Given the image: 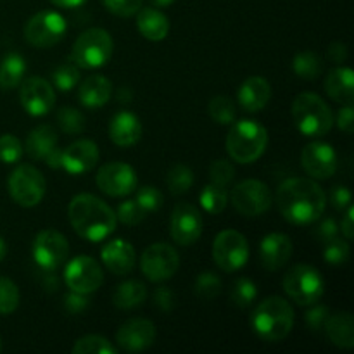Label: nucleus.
Returning <instances> with one entry per match:
<instances>
[{
    "label": "nucleus",
    "mask_w": 354,
    "mask_h": 354,
    "mask_svg": "<svg viewBox=\"0 0 354 354\" xmlns=\"http://www.w3.org/2000/svg\"><path fill=\"white\" fill-rule=\"evenodd\" d=\"M137 28L151 41H161L169 33V19L156 7H145L137 12Z\"/></svg>",
    "instance_id": "c85d7f7f"
},
{
    "label": "nucleus",
    "mask_w": 354,
    "mask_h": 354,
    "mask_svg": "<svg viewBox=\"0 0 354 354\" xmlns=\"http://www.w3.org/2000/svg\"><path fill=\"white\" fill-rule=\"evenodd\" d=\"M142 2L144 0H102L109 12L121 17H130L137 14L142 9Z\"/></svg>",
    "instance_id": "de8ad7c7"
},
{
    "label": "nucleus",
    "mask_w": 354,
    "mask_h": 354,
    "mask_svg": "<svg viewBox=\"0 0 354 354\" xmlns=\"http://www.w3.org/2000/svg\"><path fill=\"white\" fill-rule=\"evenodd\" d=\"M209 178L211 183L227 187L235 178V168L227 159H216L209 166Z\"/></svg>",
    "instance_id": "a18cd8bd"
},
{
    "label": "nucleus",
    "mask_w": 354,
    "mask_h": 354,
    "mask_svg": "<svg viewBox=\"0 0 354 354\" xmlns=\"http://www.w3.org/2000/svg\"><path fill=\"white\" fill-rule=\"evenodd\" d=\"M346 209L348 211H346L344 218H342L341 221V232L342 235H344L346 241H351L354 237V207L349 204Z\"/></svg>",
    "instance_id": "4d7b16f0"
},
{
    "label": "nucleus",
    "mask_w": 354,
    "mask_h": 354,
    "mask_svg": "<svg viewBox=\"0 0 354 354\" xmlns=\"http://www.w3.org/2000/svg\"><path fill=\"white\" fill-rule=\"evenodd\" d=\"M73 354H116L118 349L102 335H85L78 339L71 349Z\"/></svg>",
    "instance_id": "72a5a7b5"
},
{
    "label": "nucleus",
    "mask_w": 354,
    "mask_h": 354,
    "mask_svg": "<svg viewBox=\"0 0 354 354\" xmlns=\"http://www.w3.org/2000/svg\"><path fill=\"white\" fill-rule=\"evenodd\" d=\"M68 24L55 10H41L31 16L24 24V38L30 45L38 48L54 47L64 38Z\"/></svg>",
    "instance_id": "1a4fd4ad"
},
{
    "label": "nucleus",
    "mask_w": 354,
    "mask_h": 354,
    "mask_svg": "<svg viewBox=\"0 0 354 354\" xmlns=\"http://www.w3.org/2000/svg\"><path fill=\"white\" fill-rule=\"evenodd\" d=\"M324 330L330 342L337 348L351 349L354 346V318L349 311H337L328 315Z\"/></svg>",
    "instance_id": "a878e982"
},
{
    "label": "nucleus",
    "mask_w": 354,
    "mask_h": 354,
    "mask_svg": "<svg viewBox=\"0 0 354 354\" xmlns=\"http://www.w3.org/2000/svg\"><path fill=\"white\" fill-rule=\"evenodd\" d=\"M145 211L138 206L137 201H124V203L120 204L116 211V218L121 221V223L128 225V227H133V225H138L145 218Z\"/></svg>",
    "instance_id": "49530a36"
},
{
    "label": "nucleus",
    "mask_w": 354,
    "mask_h": 354,
    "mask_svg": "<svg viewBox=\"0 0 354 354\" xmlns=\"http://www.w3.org/2000/svg\"><path fill=\"white\" fill-rule=\"evenodd\" d=\"M351 254V248L346 239L334 237L332 241L325 242L324 248V259L330 265H344Z\"/></svg>",
    "instance_id": "79ce46f5"
},
{
    "label": "nucleus",
    "mask_w": 354,
    "mask_h": 354,
    "mask_svg": "<svg viewBox=\"0 0 354 354\" xmlns=\"http://www.w3.org/2000/svg\"><path fill=\"white\" fill-rule=\"evenodd\" d=\"M100 258H102L104 266L109 270L114 275H128L131 270L135 268V249L130 242L123 241V239H116V241L107 242L100 251Z\"/></svg>",
    "instance_id": "4be33fe9"
},
{
    "label": "nucleus",
    "mask_w": 354,
    "mask_h": 354,
    "mask_svg": "<svg viewBox=\"0 0 354 354\" xmlns=\"http://www.w3.org/2000/svg\"><path fill=\"white\" fill-rule=\"evenodd\" d=\"M135 201H137L138 206H140L145 213H152V211H158L159 207L162 206V194L158 187L145 185L137 190Z\"/></svg>",
    "instance_id": "c03bdc74"
},
{
    "label": "nucleus",
    "mask_w": 354,
    "mask_h": 354,
    "mask_svg": "<svg viewBox=\"0 0 354 354\" xmlns=\"http://www.w3.org/2000/svg\"><path fill=\"white\" fill-rule=\"evenodd\" d=\"M156 341V325L147 318L124 322L116 332V342L123 351L138 353L151 348Z\"/></svg>",
    "instance_id": "6ab92c4d"
},
{
    "label": "nucleus",
    "mask_w": 354,
    "mask_h": 354,
    "mask_svg": "<svg viewBox=\"0 0 354 354\" xmlns=\"http://www.w3.org/2000/svg\"><path fill=\"white\" fill-rule=\"evenodd\" d=\"M194 292L199 299L213 301L214 297L220 296L221 292V280L220 277L214 275L213 272H203L196 280Z\"/></svg>",
    "instance_id": "ea45409f"
},
{
    "label": "nucleus",
    "mask_w": 354,
    "mask_h": 354,
    "mask_svg": "<svg viewBox=\"0 0 354 354\" xmlns=\"http://www.w3.org/2000/svg\"><path fill=\"white\" fill-rule=\"evenodd\" d=\"M283 290L299 306H313L325 292L324 277L310 265H296L283 277Z\"/></svg>",
    "instance_id": "0eeeda50"
},
{
    "label": "nucleus",
    "mask_w": 354,
    "mask_h": 354,
    "mask_svg": "<svg viewBox=\"0 0 354 354\" xmlns=\"http://www.w3.org/2000/svg\"><path fill=\"white\" fill-rule=\"evenodd\" d=\"M113 95V85L102 75H93L83 80L78 86V100L88 109H99L106 106Z\"/></svg>",
    "instance_id": "393cba45"
},
{
    "label": "nucleus",
    "mask_w": 354,
    "mask_h": 354,
    "mask_svg": "<svg viewBox=\"0 0 354 354\" xmlns=\"http://www.w3.org/2000/svg\"><path fill=\"white\" fill-rule=\"evenodd\" d=\"M353 194L346 185H335L330 190V203L335 209L342 211L351 204Z\"/></svg>",
    "instance_id": "3c124183"
},
{
    "label": "nucleus",
    "mask_w": 354,
    "mask_h": 354,
    "mask_svg": "<svg viewBox=\"0 0 354 354\" xmlns=\"http://www.w3.org/2000/svg\"><path fill=\"white\" fill-rule=\"evenodd\" d=\"M301 165L313 180H327L337 171V154L325 142H311L301 152Z\"/></svg>",
    "instance_id": "a211bd4d"
},
{
    "label": "nucleus",
    "mask_w": 354,
    "mask_h": 354,
    "mask_svg": "<svg viewBox=\"0 0 354 354\" xmlns=\"http://www.w3.org/2000/svg\"><path fill=\"white\" fill-rule=\"evenodd\" d=\"M292 306L280 296L266 297L251 315L252 332L265 342H280L290 334L294 327Z\"/></svg>",
    "instance_id": "7ed1b4c3"
},
{
    "label": "nucleus",
    "mask_w": 354,
    "mask_h": 354,
    "mask_svg": "<svg viewBox=\"0 0 354 354\" xmlns=\"http://www.w3.org/2000/svg\"><path fill=\"white\" fill-rule=\"evenodd\" d=\"M113 38L102 28H90L75 40L71 48V61L80 69H97L107 64L113 55Z\"/></svg>",
    "instance_id": "423d86ee"
},
{
    "label": "nucleus",
    "mask_w": 354,
    "mask_h": 354,
    "mask_svg": "<svg viewBox=\"0 0 354 354\" xmlns=\"http://www.w3.org/2000/svg\"><path fill=\"white\" fill-rule=\"evenodd\" d=\"M292 241L286 234H268L259 245V261L268 272H279L292 256Z\"/></svg>",
    "instance_id": "412c9836"
},
{
    "label": "nucleus",
    "mask_w": 354,
    "mask_h": 354,
    "mask_svg": "<svg viewBox=\"0 0 354 354\" xmlns=\"http://www.w3.org/2000/svg\"><path fill=\"white\" fill-rule=\"evenodd\" d=\"M23 156V144L14 135L6 133L0 137V161L6 165H14Z\"/></svg>",
    "instance_id": "37998d69"
},
{
    "label": "nucleus",
    "mask_w": 354,
    "mask_h": 354,
    "mask_svg": "<svg viewBox=\"0 0 354 354\" xmlns=\"http://www.w3.org/2000/svg\"><path fill=\"white\" fill-rule=\"evenodd\" d=\"M7 254V245H6V241H3L2 237H0V263L3 261V258H6Z\"/></svg>",
    "instance_id": "e2e57ef3"
},
{
    "label": "nucleus",
    "mask_w": 354,
    "mask_h": 354,
    "mask_svg": "<svg viewBox=\"0 0 354 354\" xmlns=\"http://www.w3.org/2000/svg\"><path fill=\"white\" fill-rule=\"evenodd\" d=\"M292 69L299 78L311 82V80H317L322 76V73H324V61L315 52L304 50L294 55Z\"/></svg>",
    "instance_id": "2f4dec72"
},
{
    "label": "nucleus",
    "mask_w": 354,
    "mask_h": 354,
    "mask_svg": "<svg viewBox=\"0 0 354 354\" xmlns=\"http://www.w3.org/2000/svg\"><path fill=\"white\" fill-rule=\"evenodd\" d=\"M149 2H151L154 7H168L171 6L175 0H149Z\"/></svg>",
    "instance_id": "680f3d73"
},
{
    "label": "nucleus",
    "mask_w": 354,
    "mask_h": 354,
    "mask_svg": "<svg viewBox=\"0 0 354 354\" xmlns=\"http://www.w3.org/2000/svg\"><path fill=\"white\" fill-rule=\"evenodd\" d=\"M73 230L90 242H100L116 230L118 218L109 204L92 194H78L68 207Z\"/></svg>",
    "instance_id": "f03ea898"
},
{
    "label": "nucleus",
    "mask_w": 354,
    "mask_h": 354,
    "mask_svg": "<svg viewBox=\"0 0 354 354\" xmlns=\"http://www.w3.org/2000/svg\"><path fill=\"white\" fill-rule=\"evenodd\" d=\"M50 2L62 9H76V7H82L86 0H50Z\"/></svg>",
    "instance_id": "bf43d9fd"
},
{
    "label": "nucleus",
    "mask_w": 354,
    "mask_h": 354,
    "mask_svg": "<svg viewBox=\"0 0 354 354\" xmlns=\"http://www.w3.org/2000/svg\"><path fill=\"white\" fill-rule=\"evenodd\" d=\"M7 189L17 206L33 207L41 203L47 190V182L40 169L31 165H21L10 173Z\"/></svg>",
    "instance_id": "6e6552de"
},
{
    "label": "nucleus",
    "mask_w": 354,
    "mask_h": 354,
    "mask_svg": "<svg viewBox=\"0 0 354 354\" xmlns=\"http://www.w3.org/2000/svg\"><path fill=\"white\" fill-rule=\"evenodd\" d=\"M180 258L173 245L156 242L149 245L140 258V270L151 282H165L178 272Z\"/></svg>",
    "instance_id": "f8f14e48"
},
{
    "label": "nucleus",
    "mask_w": 354,
    "mask_h": 354,
    "mask_svg": "<svg viewBox=\"0 0 354 354\" xmlns=\"http://www.w3.org/2000/svg\"><path fill=\"white\" fill-rule=\"evenodd\" d=\"M131 92L130 90H127V88H121L120 92H118V100H121V102H130L131 100Z\"/></svg>",
    "instance_id": "052dcab7"
},
{
    "label": "nucleus",
    "mask_w": 354,
    "mask_h": 354,
    "mask_svg": "<svg viewBox=\"0 0 354 354\" xmlns=\"http://www.w3.org/2000/svg\"><path fill=\"white\" fill-rule=\"evenodd\" d=\"M31 252H33V259L38 268L44 272H55L64 265L69 256L68 239L52 228L41 230L35 237Z\"/></svg>",
    "instance_id": "ddd939ff"
},
{
    "label": "nucleus",
    "mask_w": 354,
    "mask_h": 354,
    "mask_svg": "<svg viewBox=\"0 0 354 354\" xmlns=\"http://www.w3.org/2000/svg\"><path fill=\"white\" fill-rule=\"evenodd\" d=\"M292 120L306 137H324L334 127V113L317 93L304 92L294 99Z\"/></svg>",
    "instance_id": "39448f33"
},
{
    "label": "nucleus",
    "mask_w": 354,
    "mask_h": 354,
    "mask_svg": "<svg viewBox=\"0 0 354 354\" xmlns=\"http://www.w3.org/2000/svg\"><path fill=\"white\" fill-rule=\"evenodd\" d=\"M147 299V287L140 280H127L120 283L113 292V303L121 310H131L140 306Z\"/></svg>",
    "instance_id": "c756f323"
},
{
    "label": "nucleus",
    "mask_w": 354,
    "mask_h": 354,
    "mask_svg": "<svg viewBox=\"0 0 354 354\" xmlns=\"http://www.w3.org/2000/svg\"><path fill=\"white\" fill-rule=\"evenodd\" d=\"M201 206L207 211L209 214H220L223 213L225 207L228 204V192L227 187L216 185V183H209L204 187L199 194Z\"/></svg>",
    "instance_id": "473e14b6"
},
{
    "label": "nucleus",
    "mask_w": 354,
    "mask_h": 354,
    "mask_svg": "<svg viewBox=\"0 0 354 354\" xmlns=\"http://www.w3.org/2000/svg\"><path fill=\"white\" fill-rule=\"evenodd\" d=\"M280 214L292 225H310L318 221L327 207V196L313 178H289L277 190Z\"/></svg>",
    "instance_id": "f257e3e1"
},
{
    "label": "nucleus",
    "mask_w": 354,
    "mask_h": 354,
    "mask_svg": "<svg viewBox=\"0 0 354 354\" xmlns=\"http://www.w3.org/2000/svg\"><path fill=\"white\" fill-rule=\"evenodd\" d=\"M64 308L69 315H80L88 308V297L86 294H78V292H69L64 297Z\"/></svg>",
    "instance_id": "8fccbe9b"
},
{
    "label": "nucleus",
    "mask_w": 354,
    "mask_h": 354,
    "mask_svg": "<svg viewBox=\"0 0 354 354\" xmlns=\"http://www.w3.org/2000/svg\"><path fill=\"white\" fill-rule=\"evenodd\" d=\"M57 124L66 135H78L85 130V116L75 107H61L57 111Z\"/></svg>",
    "instance_id": "58836bf2"
},
{
    "label": "nucleus",
    "mask_w": 354,
    "mask_h": 354,
    "mask_svg": "<svg viewBox=\"0 0 354 354\" xmlns=\"http://www.w3.org/2000/svg\"><path fill=\"white\" fill-rule=\"evenodd\" d=\"M249 259L248 239L237 230H223L213 242V261L221 272H239Z\"/></svg>",
    "instance_id": "9d476101"
},
{
    "label": "nucleus",
    "mask_w": 354,
    "mask_h": 354,
    "mask_svg": "<svg viewBox=\"0 0 354 354\" xmlns=\"http://www.w3.org/2000/svg\"><path fill=\"white\" fill-rule=\"evenodd\" d=\"M24 73H26V61H24L23 55L16 54V52L7 54L0 64V88H16L23 82Z\"/></svg>",
    "instance_id": "7c9ffc66"
},
{
    "label": "nucleus",
    "mask_w": 354,
    "mask_h": 354,
    "mask_svg": "<svg viewBox=\"0 0 354 354\" xmlns=\"http://www.w3.org/2000/svg\"><path fill=\"white\" fill-rule=\"evenodd\" d=\"M80 68L75 62L69 59V61L62 62L52 73V82H54L55 88L61 90V92H71L76 85L80 83Z\"/></svg>",
    "instance_id": "f704fd0d"
},
{
    "label": "nucleus",
    "mask_w": 354,
    "mask_h": 354,
    "mask_svg": "<svg viewBox=\"0 0 354 354\" xmlns=\"http://www.w3.org/2000/svg\"><path fill=\"white\" fill-rule=\"evenodd\" d=\"M239 106L248 113H258L272 99V85L263 76H249L239 88Z\"/></svg>",
    "instance_id": "5701e85b"
},
{
    "label": "nucleus",
    "mask_w": 354,
    "mask_h": 354,
    "mask_svg": "<svg viewBox=\"0 0 354 354\" xmlns=\"http://www.w3.org/2000/svg\"><path fill=\"white\" fill-rule=\"evenodd\" d=\"M256 296H258V287H256V283L252 282L251 279L242 277V279L235 280L230 292L232 304H235L237 308L244 310V308L251 306V304L254 303Z\"/></svg>",
    "instance_id": "4c0bfd02"
},
{
    "label": "nucleus",
    "mask_w": 354,
    "mask_h": 354,
    "mask_svg": "<svg viewBox=\"0 0 354 354\" xmlns=\"http://www.w3.org/2000/svg\"><path fill=\"white\" fill-rule=\"evenodd\" d=\"M19 100L23 109L31 116H45L55 104L54 86L40 76H31L21 82Z\"/></svg>",
    "instance_id": "dca6fc26"
},
{
    "label": "nucleus",
    "mask_w": 354,
    "mask_h": 354,
    "mask_svg": "<svg viewBox=\"0 0 354 354\" xmlns=\"http://www.w3.org/2000/svg\"><path fill=\"white\" fill-rule=\"evenodd\" d=\"M166 183H168L169 192L175 194V196H182V194L189 192L190 187L194 185L192 169L185 165L171 166L168 176H166Z\"/></svg>",
    "instance_id": "c9c22d12"
},
{
    "label": "nucleus",
    "mask_w": 354,
    "mask_h": 354,
    "mask_svg": "<svg viewBox=\"0 0 354 354\" xmlns=\"http://www.w3.org/2000/svg\"><path fill=\"white\" fill-rule=\"evenodd\" d=\"M325 90L328 97L339 104H353L354 100V73L351 68H335L325 78Z\"/></svg>",
    "instance_id": "bb28decb"
},
{
    "label": "nucleus",
    "mask_w": 354,
    "mask_h": 354,
    "mask_svg": "<svg viewBox=\"0 0 354 354\" xmlns=\"http://www.w3.org/2000/svg\"><path fill=\"white\" fill-rule=\"evenodd\" d=\"M203 216L192 204L182 203L173 209L169 234L178 245H192L203 234Z\"/></svg>",
    "instance_id": "f3484780"
},
{
    "label": "nucleus",
    "mask_w": 354,
    "mask_h": 354,
    "mask_svg": "<svg viewBox=\"0 0 354 354\" xmlns=\"http://www.w3.org/2000/svg\"><path fill=\"white\" fill-rule=\"evenodd\" d=\"M97 161H99V147L92 140L73 142L69 147L62 149L61 168L73 176L92 171Z\"/></svg>",
    "instance_id": "aec40b11"
},
{
    "label": "nucleus",
    "mask_w": 354,
    "mask_h": 354,
    "mask_svg": "<svg viewBox=\"0 0 354 354\" xmlns=\"http://www.w3.org/2000/svg\"><path fill=\"white\" fill-rule=\"evenodd\" d=\"M109 137L120 147H131L142 137V123L137 114L130 111H120L109 123Z\"/></svg>",
    "instance_id": "b1692460"
},
{
    "label": "nucleus",
    "mask_w": 354,
    "mask_h": 354,
    "mask_svg": "<svg viewBox=\"0 0 354 354\" xmlns=\"http://www.w3.org/2000/svg\"><path fill=\"white\" fill-rule=\"evenodd\" d=\"M0 351H2V342H0Z\"/></svg>",
    "instance_id": "0e129e2a"
},
{
    "label": "nucleus",
    "mask_w": 354,
    "mask_h": 354,
    "mask_svg": "<svg viewBox=\"0 0 354 354\" xmlns=\"http://www.w3.org/2000/svg\"><path fill=\"white\" fill-rule=\"evenodd\" d=\"M207 111H209L211 120L220 124H232L235 121V116H237L234 100L225 95L213 97L209 106H207Z\"/></svg>",
    "instance_id": "e433bc0d"
},
{
    "label": "nucleus",
    "mask_w": 354,
    "mask_h": 354,
    "mask_svg": "<svg viewBox=\"0 0 354 354\" xmlns=\"http://www.w3.org/2000/svg\"><path fill=\"white\" fill-rule=\"evenodd\" d=\"M97 187L109 197H127L137 189V173L127 162L113 161L97 173Z\"/></svg>",
    "instance_id": "2eb2a0df"
},
{
    "label": "nucleus",
    "mask_w": 354,
    "mask_h": 354,
    "mask_svg": "<svg viewBox=\"0 0 354 354\" xmlns=\"http://www.w3.org/2000/svg\"><path fill=\"white\" fill-rule=\"evenodd\" d=\"M19 306V289L7 277H0V315H10Z\"/></svg>",
    "instance_id": "a19ab883"
},
{
    "label": "nucleus",
    "mask_w": 354,
    "mask_h": 354,
    "mask_svg": "<svg viewBox=\"0 0 354 354\" xmlns=\"http://www.w3.org/2000/svg\"><path fill=\"white\" fill-rule=\"evenodd\" d=\"M230 201L237 213L245 218H254L272 207V190L261 180H244L232 189Z\"/></svg>",
    "instance_id": "9b49d317"
},
{
    "label": "nucleus",
    "mask_w": 354,
    "mask_h": 354,
    "mask_svg": "<svg viewBox=\"0 0 354 354\" xmlns=\"http://www.w3.org/2000/svg\"><path fill=\"white\" fill-rule=\"evenodd\" d=\"M227 152L235 162L251 165L258 161L268 145V131L261 123L252 120H241L232 123L227 135Z\"/></svg>",
    "instance_id": "20e7f679"
},
{
    "label": "nucleus",
    "mask_w": 354,
    "mask_h": 354,
    "mask_svg": "<svg viewBox=\"0 0 354 354\" xmlns=\"http://www.w3.org/2000/svg\"><path fill=\"white\" fill-rule=\"evenodd\" d=\"M327 57L330 59L334 64H342V62L348 59V47H346L344 44H341V41H334V44L328 47Z\"/></svg>",
    "instance_id": "6e6d98bb"
},
{
    "label": "nucleus",
    "mask_w": 354,
    "mask_h": 354,
    "mask_svg": "<svg viewBox=\"0 0 354 354\" xmlns=\"http://www.w3.org/2000/svg\"><path fill=\"white\" fill-rule=\"evenodd\" d=\"M154 303L159 310L165 311V313H169V311L173 310V306H175V297H173L171 290L169 289H166V287H159L154 294Z\"/></svg>",
    "instance_id": "864d4df0"
},
{
    "label": "nucleus",
    "mask_w": 354,
    "mask_h": 354,
    "mask_svg": "<svg viewBox=\"0 0 354 354\" xmlns=\"http://www.w3.org/2000/svg\"><path fill=\"white\" fill-rule=\"evenodd\" d=\"M57 130L52 124H40V127L33 128L28 133L24 149H26V154L31 159L45 161V158L50 154L52 149L57 147Z\"/></svg>",
    "instance_id": "cd10ccee"
},
{
    "label": "nucleus",
    "mask_w": 354,
    "mask_h": 354,
    "mask_svg": "<svg viewBox=\"0 0 354 354\" xmlns=\"http://www.w3.org/2000/svg\"><path fill=\"white\" fill-rule=\"evenodd\" d=\"M61 158H62V149L61 147H54V149H52L50 154L45 158V165H47L48 168L59 169V168H61Z\"/></svg>",
    "instance_id": "13d9d810"
},
{
    "label": "nucleus",
    "mask_w": 354,
    "mask_h": 354,
    "mask_svg": "<svg viewBox=\"0 0 354 354\" xmlns=\"http://www.w3.org/2000/svg\"><path fill=\"white\" fill-rule=\"evenodd\" d=\"M334 121L337 123L339 130L344 131V133L351 135L354 130V109L353 104H344V106L339 109L337 118H334Z\"/></svg>",
    "instance_id": "603ef678"
},
{
    "label": "nucleus",
    "mask_w": 354,
    "mask_h": 354,
    "mask_svg": "<svg viewBox=\"0 0 354 354\" xmlns=\"http://www.w3.org/2000/svg\"><path fill=\"white\" fill-rule=\"evenodd\" d=\"M339 234V227L337 223H335V220H332V218H327V220H324L320 223V227L317 228V237L320 242H328L332 241L334 237H337Z\"/></svg>",
    "instance_id": "5fc2aeb1"
},
{
    "label": "nucleus",
    "mask_w": 354,
    "mask_h": 354,
    "mask_svg": "<svg viewBox=\"0 0 354 354\" xmlns=\"http://www.w3.org/2000/svg\"><path fill=\"white\" fill-rule=\"evenodd\" d=\"M64 282L69 290L78 294H92L102 286V266L90 256H76L66 265Z\"/></svg>",
    "instance_id": "4468645a"
},
{
    "label": "nucleus",
    "mask_w": 354,
    "mask_h": 354,
    "mask_svg": "<svg viewBox=\"0 0 354 354\" xmlns=\"http://www.w3.org/2000/svg\"><path fill=\"white\" fill-rule=\"evenodd\" d=\"M328 315H330V310L327 306H315L304 315V320H306V325L310 327V330L320 332L324 330V325L327 322Z\"/></svg>",
    "instance_id": "09e8293b"
}]
</instances>
